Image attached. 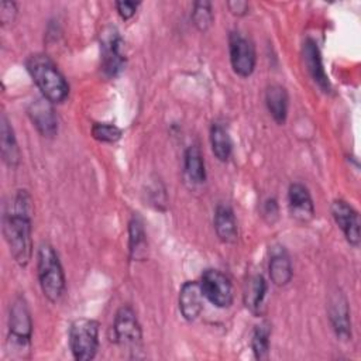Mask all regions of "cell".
Instances as JSON below:
<instances>
[{
    "mask_svg": "<svg viewBox=\"0 0 361 361\" xmlns=\"http://www.w3.org/2000/svg\"><path fill=\"white\" fill-rule=\"evenodd\" d=\"M288 203L292 216L299 221H309L314 214L310 192L303 183L295 182L288 189Z\"/></svg>",
    "mask_w": 361,
    "mask_h": 361,
    "instance_id": "cell-14",
    "label": "cell"
},
{
    "mask_svg": "<svg viewBox=\"0 0 361 361\" xmlns=\"http://www.w3.org/2000/svg\"><path fill=\"white\" fill-rule=\"evenodd\" d=\"M140 3H135V1H128V0H123V1H116V10L118 13V16L123 18V20H128L131 18L137 8H138Z\"/></svg>",
    "mask_w": 361,
    "mask_h": 361,
    "instance_id": "cell-28",
    "label": "cell"
},
{
    "mask_svg": "<svg viewBox=\"0 0 361 361\" xmlns=\"http://www.w3.org/2000/svg\"><path fill=\"white\" fill-rule=\"evenodd\" d=\"M37 272L44 296L56 303L65 290V275L56 251L48 243H42L38 248Z\"/></svg>",
    "mask_w": 361,
    "mask_h": 361,
    "instance_id": "cell-3",
    "label": "cell"
},
{
    "mask_svg": "<svg viewBox=\"0 0 361 361\" xmlns=\"http://www.w3.org/2000/svg\"><path fill=\"white\" fill-rule=\"evenodd\" d=\"M228 52L233 71L241 78L251 76L257 63L255 47L251 39H248L238 31L230 32Z\"/></svg>",
    "mask_w": 361,
    "mask_h": 361,
    "instance_id": "cell-8",
    "label": "cell"
},
{
    "mask_svg": "<svg viewBox=\"0 0 361 361\" xmlns=\"http://www.w3.org/2000/svg\"><path fill=\"white\" fill-rule=\"evenodd\" d=\"M0 149L3 161L10 166L14 168L20 162V149L14 135V130L7 120V117L1 116V126H0Z\"/></svg>",
    "mask_w": 361,
    "mask_h": 361,
    "instance_id": "cell-19",
    "label": "cell"
},
{
    "mask_svg": "<svg viewBox=\"0 0 361 361\" xmlns=\"http://www.w3.org/2000/svg\"><path fill=\"white\" fill-rule=\"evenodd\" d=\"M261 213H262V217H264L268 223H274V221L278 219V214H279L278 202H276L274 197L267 199V200L262 203Z\"/></svg>",
    "mask_w": 361,
    "mask_h": 361,
    "instance_id": "cell-27",
    "label": "cell"
},
{
    "mask_svg": "<svg viewBox=\"0 0 361 361\" xmlns=\"http://www.w3.org/2000/svg\"><path fill=\"white\" fill-rule=\"evenodd\" d=\"M126 42L116 27H106L100 34V69L114 78L126 66Z\"/></svg>",
    "mask_w": 361,
    "mask_h": 361,
    "instance_id": "cell-5",
    "label": "cell"
},
{
    "mask_svg": "<svg viewBox=\"0 0 361 361\" xmlns=\"http://www.w3.org/2000/svg\"><path fill=\"white\" fill-rule=\"evenodd\" d=\"M25 66L42 96L51 103H62L68 97L69 85L49 56L44 54L31 55Z\"/></svg>",
    "mask_w": 361,
    "mask_h": 361,
    "instance_id": "cell-2",
    "label": "cell"
},
{
    "mask_svg": "<svg viewBox=\"0 0 361 361\" xmlns=\"http://www.w3.org/2000/svg\"><path fill=\"white\" fill-rule=\"evenodd\" d=\"M192 21H193V25L199 31H202V32L207 31L213 24L212 3L207 0L195 1L193 10H192Z\"/></svg>",
    "mask_w": 361,
    "mask_h": 361,
    "instance_id": "cell-25",
    "label": "cell"
},
{
    "mask_svg": "<svg viewBox=\"0 0 361 361\" xmlns=\"http://www.w3.org/2000/svg\"><path fill=\"white\" fill-rule=\"evenodd\" d=\"M269 337H271V324L268 322H261L255 326L251 338V350L257 360H264L269 353Z\"/></svg>",
    "mask_w": 361,
    "mask_h": 361,
    "instance_id": "cell-24",
    "label": "cell"
},
{
    "mask_svg": "<svg viewBox=\"0 0 361 361\" xmlns=\"http://www.w3.org/2000/svg\"><path fill=\"white\" fill-rule=\"evenodd\" d=\"M17 6L14 1H1L0 6V20L3 24H10L16 20Z\"/></svg>",
    "mask_w": 361,
    "mask_h": 361,
    "instance_id": "cell-29",
    "label": "cell"
},
{
    "mask_svg": "<svg viewBox=\"0 0 361 361\" xmlns=\"http://www.w3.org/2000/svg\"><path fill=\"white\" fill-rule=\"evenodd\" d=\"M183 171L186 178L193 185H200L206 180L204 159L197 145H189L183 155Z\"/></svg>",
    "mask_w": 361,
    "mask_h": 361,
    "instance_id": "cell-20",
    "label": "cell"
},
{
    "mask_svg": "<svg viewBox=\"0 0 361 361\" xmlns=\"http://www.w3.org/2000/svg\"><path fill=\"white\" fill-rule=\"evenodd\" d=\"M69 348L78 361H89L99 350V323L93 319L80 317L71 323Z\"/></svg>",
    "mask_w": 361,
    "mask_h": 361,
    "instance_id": "cell-4",
    "label": "cell"
},
{
    "mask_svg": "<svg viewBox=\"0 0 361 361\" xmlns=\"http://www.w3.org/2000/svg\"><path fill=\"white\" fill-rule=\"evenodd\" d=\"M200 289L203 296L217 307H228L233 303V286L230 279L219 269L209 268L202 274Z\"/></svg>",
    "mask_w": 361,
    "mask_h": 361,
    "instance_id": "cell-9",
    "label": "cell"
},
{
    "mask_svg": "<svg viewBox=\"0 0 361 361\" xmlns=\"http://www.w3.org/2000/svg\"><path fill=\"white\" fill-rule=\"evenodd\" d=\"M267 293V281L261 274L252 275L247 283L244 293V303L252 312L258 313Z\"/></svg>",
    "mask_w": 361,
    "mask_h": 361,
    "instance_id": "cell-23",
    "label": "cell"
},
{
    "mask_svg": "<svg viewBox=\"0 0 361 361\" xmlns=\"http://www.w3.org/2000/svg\"><path fill=\"white\" fill-rule=\"evenodd\" d=\"M31 212V196L27 190H17L3 219L4 238L20 267H27L32 255Z\"/></svg>",
    "mask_w": 361,
    "mask_h": 361,
    "instance_id": "cell-1",
    "label": "cell"
},
{
    "mask_svg": "<svg viewBox=\"0 0 361 361\" xmlns=\"http://www.w3.org/2000/svg\"><path fill=\"white\" fill-rule=\"evenodd\" d=\"M329 319L336 336L340 340L351 338V320L345 296L336 290L329 300Z\"/></svg>",
    "mask_w": 361,
    "mask_h": 361,
    "instance_id": "cell-12",
    "label": "cell"
},
{
    "mask_svg": "<svg viewBox=\"0 0 361 361\" xmlns=\"http://www.w3.org/2000/svg\"><path fill=\"white\" fill-rule=\"evenodd\" d=\"M214 230L217 237L226 243L233 244L237 241L238 228L233 209L228 204H219L214 210Z\"/></svg>",
    "mask_w": 361,
    "mask_h": 361,
    "instance_id": "cell-16",
    "label": "cell"
},
{
    "mask_svg": "<svg viewBox=\"0 0 361 361\" xmlns=\"http://www.w3.org/2000/svg\"><path fill=\"white\" fill-rule=\"evenodd\" d=\"M32 337V320L27 302L23 296H17L8 313V344L10 348L20 353L30 348Z\"/></svg>",
    "mask_w": 361,
    "mask_h": 361,
    "instance_id": "cell-6",
    "label": "cell"
},
{
    "mask_svg": "<svg viewBox=\"0 0 361 361\" xmlns=\"http://www.w3.org/2000/svg\"><path fill=\"white\" fill-rule=\"evenodd\" d=\"M331 216L343 231L345 240L354 245H360V217L351 204L337 199L331 203Z\"/></svg>",
    "mask_w": 361,
    "mask_h": 361,
    "instance_id": "cell-11",
    "label": "cell"
},
{
    "mask_svg": "<svg viewBox=\"0 0 361 361\" xmlns=\"http://www.w3.org/2000/svg\"><path fill=\"white\" fill-rule=\"evenodd\" d=\"M265 104L269 114L278 124H283L286 121L289 97L283 86L276 83L268 86L265 90Z\"/></svg>",
    "mask_w": 361,
    "mask_h": 361,
    "instance_id": "cell-18",
    "label": "cell"
},
{
    "mask_svg": "<svg viewBox=\"0 0 361 361\" xmlns=\"http://www.w3.org/2000/svg\"><path fill=\"white\" fill-rule=\"evenodd\" d=\"M227 7L234 16H245L250 8L248 3L244 0H231L227 3Z\"/></svg>",
    "mask_w": 361,
    "mask_h": 361,
    "instance_id": "cell-30",
    "label": "cell"
},
{
    "mask_svg": "<svg viewBox=\"0 0 361 361\" xmlns=\"http://www.w3.org/2000/svg\"><path fill=\"white\" fill-rule=\"evenodd\" d=\"M210 145L214 157L219 161L226 162L230 159L233 152V142L227 128L223 124L213 123L210 128Z\"/></svg>",
    "mask_w": 361,
    "mask_h": 361,
    "instance_id": "cell-22",
    "label": "cell"
},
{
    "mask_svg": "<svg viewBox=\"0 0 361 361\" xmlns=\"http://www.w3.org/2000/svg\"><path fill=\"white\" fill-rule=\"evenodd\" d=\"M113 334L114 341L130 351H135L140 347L142 330L131 306L124 305L117 310L113 323Z\"/></svg>",
    "mask_w": 361,
    "mask_h": 361,
    "instance_id": "cell-7",
    "label": "cell"
},
{
    "mask_svg": "<svg viewBox=\"0 0 361 361\" xmlns=\"http://www.w3.org/2000/svg\"><path fill=\"white\" fill-rule=\"evenodd\" d=\"M92 135L100 142H116L121 138L123 131L111 123H94L92 126Z\"/></svg>",
    "mask_w": 361,
    "mask_h": 361,
    "instance_id": "cell-26",
    "label": "cell"
},
{
    "mask_svg": "<svg viewBox=\"0 0 361 361\" xmlns=\"http://www.w3.org/2000/svg\"><path fill=\"white\" fill-rule=\"evenodd\" d=\"M27 113L31 123L42 137L51 138L58 133V118L54 110V103L44 96L32 100Z\"/></svg>",
    "mask_w": 361,
    "mask_h": 361,
    "instance_id": "cell-10",
    "label": "cell"
},
{
    "mask_svg": "<svg viewBox=\"0 0 361 361\" xmlns=\"http://www.w3.org/2000/svg\"><path fill=\"white\" fill-rule=\"evenodd\" d=\"M203 293L200 283L196 281H188L179 290V310L185 320L193 322L197 319L203 309Z\"/></svg>",
    "mask_w": 361,
    "mask_h": 361,
    "instance_id": "cell-13",
    "label": "cell"
},
{
    "mask_svg": "<svg viewBox=\"0 0 361 361\" xmlns=\"http://www.w3.org/2000/svg\"><path fill=\"white\" fill-rule=\"evenodd\" d=\"M128 250L133 259H142L147 254V234L138 214H134L128 221Z\"/></svg>",
    "mask_w": 361,
    "mask_h": 361,
    "instance_id": "cell-21",
    "label": "cell"
},
{
    "mask_svg": "<svg viewBox=\"0 0 361 361\" xmlns=\"http://www.w3.org/2000/svg\"><path fill=\"white\" fill-rule=\"evenodd\" d=\"M303 61L306 65V69L313 79V82L323 90L329 92L330 90V82L326 75V71L323 68V61L322 55L319 51L317 44L313 39H306L303 44Z\"/></svg>",
    "mask_w": 361,
    "mask_h": 361,
    "instance_id": "cell-15",
    "label": "cell"
},
{
    "mask_svg": "<svg viewBox=\"0 0 361 361\" xmlns=\"http://www.w3.org/2000/svg\"><path fill=\"white\" fill-rule=\"evenodd\" d=\"M268 272H269L271 282L276 286H283L290 282L293 269H292L289 255L283 250V247L272 248V254L269 257V264H268Z\"/></svg>",
    "mask_w": 361,
    "mask_h": 361,
    "instance_id": "cell-17",
    "label": "cell"
}]
</instances>
